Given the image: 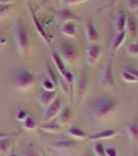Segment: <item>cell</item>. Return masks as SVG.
Instances as JSON below:
<instances>
[{
    "label": "cell",
    "mask_w": 138,
    "mask_h": 156,
    "mask_svg": "<svg viewBox=\"0 0 138 156\" xmlns=\"http://www.w3.org/2000/svg\"><path fill=\"white\" fill-rule=\"evenodd\" d=\"M23 126L26 130H33L36 127V123L31 115H27V118L23 121Z\"/></svg>",
    "instance_id": "cell-26"
},
{
    "label": "cell",
    "mask_w": 138,
    "mask_h": 156,
    "mask_svg": "<svg viewBox=\"0 0 138 156\" xmlns=\"http://www.w3.org/2000/svg\"><path fill=\"white\" fill-rule=\"evenodd\" d=\"M19 133H4V132H0V138H4V137H14V136H18Z\"/></svg>",
    "instance_id": "cell-35"
},
{
    "label": "cell",
    "mask_w": 138,
    "mask_h": 156,
    "mask_svg": "<svg viewBox=\"0 0 138 156\" xmlns=\"http://www.w3.org/2000/svg\"><path fill=\"white\" fill-rule=\"evenodd\" d=\"M67 133L70 136H72L74 138H86L87 137V133H85L83 130H81L80 128H77V127H72V128H70V129H67Z\"/></svg>",
    "instance_id": "cell-21"
},
{
    "label": "cell",
    "mask_w": 138,
    "mask_h": 156,
    "mask_svg": "<svg viewBox=\"0 0 138 156\" xmlns=\"http://www.w3.org/2000/svg\"><path fill=\"white\" fill-rule=\"evenodd\" d=\"M9 156H19V155H17V154H15V153H12V154H11V155H9Z\"/></svg>",
    "instance_id": "cell-40"
},
{
    "label": "cell",
    "mask_w": 138,
    "mask_h": 156,
    "mask_svg": "<svg viewBox=\"0 0 138 156\" xmlns=\"http://www.w3.org/2000/svg\"><path fill=\"white\" fill-rule=\"evenodd\" d=\"M40 129L47 133H57L60 130V125L55 121H50V122H44L40 126Z\"/></svg>",
    "instance_id": "cell-19"
},
{
    "label": "cell",
    "mask_w": 138,
    "mask_h": 156,
    "mask_svg": "<svg viewBox=\"0 0 138 156\" xmlns=\"http://www.w3.org/2000/svg\"><path fill=\"white\" fill-rule=\"evenodd\" d=\"M62 108L61 101L58 97H56L50 104L45 108V112L43 114V121L44 122H50V121H54L56 117H58L60 110Z\"/></svg>",
    "instance_id": "cell-6"
},
{
    "label": "cell",
    "mask_w": 138,
    "mask_h": 156,
    "mask_svg": "<svg viewBox=\"0 0 138 156\" xmlns=\"http://www.w3.org/2000/svg\"><path fill=\"white\" fill-rule=\"evenodd\" d=\"M42 87L43 90H56V85L51 79L49 78H45L42 82Z\"/></svg>",
    "instance_id": "cell-28"
},
{
    "label": "cell",
    "mask_w": 138,
    "mask_h": 156,
    "mask_svg": "<svg viewBox=\"0 0 138 156\" xmlns=\"http://www.w3.org/2000/svg\"><path fill=\"white\" fill-rule=\"evenodd\" d=\"M23 156H40L37 153L33 152V151H30V152H27V153H24Z\"/></svg>",
    "instance_id": "cell-38"
},
{
    "label": "cell",
    "mask_w": 138,
    "mask_h": 156,
    "mask_svg": "<svg viewBox=\"0 0 138 156\" xmlns=\"http://www.w3.org/2000/svg\"><path fill=\"white\" fill-rule=\"evenodd\" d=\"M94 153L96 156H105V147L101 143H97L94 145Z\"/></svg>",
    "instance_id": "cell-29"
},
{
    "label": "cell",
    "mask_w": 138,
    "mask_h": 156,
    "mask_svg": "<svg viewBox=\"0 0 138 156\" xmlns=\"http://www.w3.org/2000/svg\"><path fill=\"white\" fill-rule=\"evenodd\" d=\"M105 156H117V152L115 148L107 147L105 148Z\"/></svg>",
    "instance_id": "cell-33"
},
{
    "label": "cell",
    "mask_w": 138,
    "mask_h": 156,
    "mask_svg": "<svg viewBox=\"0 0 138 156\" xmlns=\"http://www.w3.org/2000/svg\"><path fill=\"white\" fill-rule=\"evenodd\" d=\"M136 14H137V16H138V11H137V12H136Z\"/></svg>",
    "instance_id": "cell-42"
},
{
    "label": "cell",
    "mask_w": 138,
    "mask_h": 156,
    "mask_svg": "<svg viewBox=\"0 0 138 156\" xmlns=\"http://www.w3.org/2000/svg\"><path fill=\"white\" fill-rule=\"evenodd\" d=\"M127 6L130 12H136L138 11V0H128Z\"/></svg>",
    "instance_id": "cell-30"
},
{
    "label": "cell",
    "mask_w": 138,
    "mask_h": 156,
    "mask_svg": "<svg viewBox=\"0 0 138 156\" xmlns=\"http://www.w3.org/2000/svg\"><path fill=\"white\" fill-rule=\"evenodd\" d=\"M46 70H47V74L49 75V79H51L52 81L54 82L55 85H58V78H57L56 76V74H55V71L53 69H52V67H51V65L50 64H47L46 65Z\"/></svg>",
    "instance_id": "cell-27"
},
{
    "label": "cell",
    "mask_w": 138,
    "mask_h": 156,
    "mask_svg": "<svg viewBox=\"0 0 138 156\" xmlns=\"http://www.w3.org/2000/svg\"><path fill=\"white\" fill-rule=\"evenodd\" d=\"M116 106L117 102L113 98H101L91 105V115L99 121L108 120L115 112Z\"/></svg>",
    "instance_id": "cell-1"
},
{
    "label": "cell",
    "mask_w": 138,
    "mask_h": 156,
    "mask_svg": "<svg viewBox=\"0 0 138 156\" xmlns=\"http://www.w3.org/2000/svg\"><path fill=\"white\" fill-rule=\"evenodd\" d=\"M138 32V21L133 15L127 16V24H126V34L131 39H135Z\"/></svg>",
    "instance_id": "cell-14"
},
{
    "label": "cell",
    "mask_w": 138,
    "mask_h": 156,
    "mask_svg": "<svg viewBox=\"0 0 138 156\" xmlns=\"http://www.w3.org/2000/svg\"><path fill=\"white\" fill-rule=\"evenodd\" d=\"M127 24V14L125 12H119L114 22V29L116 32H120L126 30Z\"/></svg>",
    "instance_id": "cell-18"
},
{
    "label": "cell",
    "mask_w": 138,
    "mask_h": 156,
    "mask_svg": "<svg viewBox=\"0 0 138 156\" xmlns=\"http://www.w3.org/2000/svg\"><path fill=\"white\" fill-rule=\"evenodd\" d=\"M87 0H67L66 3L67 5H76V4H79V3H82V2H85Z\"/></svg>",
    "instance_id": "cell-34"
},
{
    "label": "cell",
    "mask_w": 138,
    "mask_h": 156,
    "mask_svg": "<svg viewBox=\"0 0 138 156\" xmlns=\"http://www.w3.org/2000/svg\"><path fill=\"white\" fill-rule=\"evenodd\" d=\"M15 41L21 56H27L30 50V39L22 20H17L15 24Z\"/></svg>",
    "instance_id": "cell-2"
},
{
    "label": "cell",
    "mask_w": 138,
    "mask_h": 156,
    "mask_svg": "<svg viewBox=\"0 0 138 156\" xmlns=\"http://www.w3.org/2000/svg\"><path fill=\"white\" fill-rule=\"evenodd\" d=\"M127 70L131 73L135 78H137L138 79V70L137 69H135V68H127Z\"/></svg>",
    "instance_id": "cell-36"
},
{
    "label": "cell",
    "mask_w": 138,
    "mask_h": 156,
    "mask_svg": "<svg viewBox=\"0 0 138 156\" xmlns=\"http://www.w3.org/2000/svg\"><path fill=\"white\" fill-rule=\"evenodd\" d=\"M51 58H52V62H53L55 68H56V70L58 71V74L60 75V77L64 79V77L67 76V68H66V65H64V62L62 60L61 57H60V55L58 54V52L52 49V51H51Z\"/></svg>",
    "instance_id": "cell-11"
},
{
    "label": "cell",
    "mask_w": 138,
    "mask_h": 156,
    "mask_svg": "<svg viewBox=\"0 0 138 156\" xmlns=\"http://www.w3.org/2000/svg\"><path fill=\"white\" fill-rule=\"evenodd\" d=\"M60 32H61L62 36L67 37H76L77 28L76 25L72 20L64 22V24L60 26Z\"/></svg>",
    "instance_id": "cell-16"
},
{
    "label": "cell",
    "mask_w": 138,
    "mask_h": 156,
    "mask_svg": "<svg viewBox=\"0 0 138 156\" xmlns=\"http://www.w3.org/2000/svg\"><path fill=\"white\" fill-rule=\"evenodd\" d=\"M42 156H47V155L45 154V153H42Z\"/></svg>",
    "instance_id": "cell-41"
},
{
    "label": "cell",
    "mask_w": 138,
    "mask_h": 156,
    "mask_svg": "<svg viewBox=\"0 0 138 156\" xmlns=\"http://www.w3.org/2000/svg\"><path fill=\"white\" fill-rule=\"evenodd\" d=\"M56 97H57L56 90H43L40 92V94L37 95V101L40 102V104H41L42 106L47 107Z\"/></svg>",
    "instance_id": "cell-12"
},
{
    "label": "cell",
    "mask_w": 138,
    "mask_h": 156,
    "mask_svg": "<svg viewBox=\"0 0 138 156\" xmlns=\"http://www.w3.org/2000/svg\"><path fill=\"white\" fill-rule=\"evenodd\" d=\"M53 1L55 2V3H59V2H60V0H53Z\"/></svg>",
    "instance_id": "cell-39"
},
{
    "label": "cell",
    "mask_w": 138,
    "mask_h": 156,
    "mask_svg": "<svg viewBox=\"0 0 138 156\" xmlns=\"http://www.w3.org/2000/svg\"><path fill=\"white\" fill-rule=\"evenodd\" d=\"M17 89L21 90H29L33 87L34 83V75L27 70H20L16 73V79H15Z\"/></svg>",
    "instance_id": "cell-5"
},
{
    "label": "cell",
    "mask_w": 138,
    "mask_h": 156,
    "mask_svg": "<svg viewBox=\"0 0 138 156\" xmlns=\"http://www.w3.org/2000/svg\"><path fill=\"white\" fill-rule=\"evenodd\" d=\"M126 37H127L126 30H124V31H120V32H116V34H115L113 41H112L111 48H110L112 54H115L117 51H119V48L122 47V45L124 44Z\"/></svg>",
    "instance_id": "cell-17"
},
{
    "label": "cell",
    "mask_w": 138,
    "mask_h": 156,
    "mask_svg": "<svg viewBox=\"0 0 138 156\" xmlns=\"http://www.w3.org/2000/svg\"><path fill=\"white\" fill-rule=\"evenodd\" d=\"M116 135V131L112 129H104L101 130V131L98 132H94L91 134L87 135V138L89 140H92V142H96V140H107V138H111L114 137Z\"/></svg>",
    "instance_id": "cell-15"
},
{
    "label": "cell",
    "mask_w": 138,
    "mask_h": 156,
    "mask_svg": "<svg viewBox=\"0 0 138 156\" xmlns=\"http://www.w3.org/2000/svg\"><path fill=\"white\" fill-rule=\"evenodd\" d=\"M9 12H11V5H4V4H0V18L6 16Z\"/></svg>",
    "instance_id": "cell-31"
},
{
    "label": "cell",
    "mask_w": 138,
    "mask_h": 156,
    "mask_svg": "<svg viewBox=\"0 0 138 156\" xmlns=\"http://www.w3.org/2000/svg\"><path fill=\"white\" fill-rule=\"evenodd\" d=\"M88 80V74H87L86 70H82V72L79 75L78 80H77L76 87H75V94L77 95V97L82 98L86 94Z\"/></svg>",
    "instance_id": "cell-8"
},
{
    "label": "cell",
    "mask_w": 138,
    "mask_h": 156,
    "mask_svg": "<svg viewBox=\"0 0 138 156\" xmlns=\"http://www.w3.org/2000/svg\"><path fill=\"white\" fill-rule=\"evenodd\" d=\"M85 50H86V62L90 66H95L101 55V47L98 44H89Z\"/></svg>",
    "instance_id": "cell-9"
},
{
    "label": "cell",
    "mask_w": 138,
    "mask_h": 156,
    "mask_svg": "<svg viewBox=\"0 0 138 156\" xmlns=\"http://www.w3.org/2000/svg\"><path fill=\"white\" fill-rule=\"evenodd\" d=\"M11 147H12L11 137L0 138V153H1V154H6V153H9Z\"/></svg>",
    "instance_id": "cell-22"
},
{
    "label": "cell",
    "mask_w": 138,
    "mask_h": 156,
    "mask_svg": "<svg viewBox=\"0 0 138 156\" xmlns=\"http://www.w3.org/2000/svg\"><path fill=\"white\" fill-rule=\"evenodd\" d=\"M126 52L128 55H131V56H137L138 55V37L135 40L134 42L130 43L127 45Z\"/></svg>",
    "instance_id": "cell-24"
},
{
    "label": "cell",
    "mask_w": 138,
    "mask_h": 156,
    "mask_svg": "<svg viewBox=\"0 0 138 156\" xmlns=\"http://www.w3.org/2000/svg\"><path fill=\"white\" fill-rule=\"evenodd\" d=\"M76 145L77 142L74 140H55V142H52L49 145V147L56 151H67L74 148Z\"/></svg>",
    "instance_id": "cell-13"
},
{
    "label": "cell",
    "mask_w": 138,
    "mask_h": 156,
    "mask_svg": "<svg viewBox=\"0 0 138 156\" xmlns=\"http://www.w3.org/2000/svg\"><path fill=\"white\" fill-rule=\"evenodd\" d=\"M126 131L129 135V137L132 140H138V126L135 124H128L126 126Z\"/></svg>",
    "instance_id": "cell-23"
},
{
    "label": "cell",
    "mask_w": 138,
    "mask_h": 156,
    "mask_svg": "<svg viewBox=\"0 0 138 156\" xmlns=\"http://www.w3.org/2000/svg\"><path fill=\"white\" fill-rule=\"evenodd\" d=\"M27 7H28V12H29L30 19H31L32 25H33V27H34V30H36V34H39L40 37H41V39L43 40V41L46 43L47 46H48L49 48L52 49L51 41H50L49 37H48V34H47V31L45 30V27L43 26V24L41 23V21L39 20V18H37L36 12V11H34L33 6H32L31 4H28Z\"/></svg>",
    "instance_id": "cell-4"
},
{
    "label": "cell",
    "mask_w": 138,
    "mask_h": 156,
    "mask_svg": "<svg viewBox=\"0 0 138 156\" xmlns=\"http://www.w3.org/2000/svg\"><path fill=\"white\" fill-rule=\"evenodd\" d=\"M60 57L62 58L64 62L67 64H73L76 62L78 52H77L76 47L67 41L60 42L58 45V50H57Z\"/></svg>",
    "instance_id": "cell-3"
},
{
    "label": "cell",
    "mask_w": 138,
    "mask_h": 156,
    "mask_svg": "<svg viewBox=\"0 0 138 156\" xmlns=\"http://www.w3.org/2000/svg\"><path fill=\"white\" fill-rule=\"evenodd\" d=\"M85 37L88 44H97L99 42V32L92 21H87L85 23Z\"/></svg>",
    "instance_id": "cell-10"
},
{
    "label": "cell",
    "mask_w": 138,
    "mask_h": 156,
    "mask_svg": "<svg viewBox=\"0 0 138 156\" xmlns=\"http://www.w3.org/2000/svg\"><path fill=\"white\" fill-rule=\"evenodd\" d=\"M120 77L122 78V80H124L125 82H128V83H137L138 82L137 78H135L133 76L127 69H124L120 72Z\"/></svg>",
    "instance_id": "cell-25"
},
{
    "label": "cell",
    "mask_w": 138,
    "mask_h": 156,
    "mask_svg": "<svg viewBox=\"0 0 138 156\" xmlns=\"http://www.w3.org/2000/svg\"><path fill=\"white\" fill-rule=\"evenodd\" d=\"M101 84L103 87H113L115 81L113 77V69H112V60L108 59L104 65L101 76Z\"/></svg>",
    "instance_id": "cell-7"
},
{
    "label": "cell",
    "mask_w": 138,
    "mask_h": 156,
    "mask_svg": "<svg viewBox=\"0 0 138 156\" xmlns=\"http://www.w3.org/2000/svg\"><path fill=\"white\" fill-rule=\"evenodd\" d=\"M27 115H28V112L22 108V109H19V112H17L16 118H17V120H18V121H24L27 118Z\"/></svg>",
    "instance_id": "cell-32"
},
{
    "label": "cell",
    "mask_w": 138,
    "mask_h": 156,
    "mask_svg": "<svg viewBox=\"0 0 138 156\" xmlns=\"http://www.w3.org/2000/svg\"><path fill=\"white\" fill-rule=\"evenodd\" d=\"M72 117V110L70 106H64V108H61L59 115H58V122L62 123V124H66L71 120Z\"/></svg>",
    "instance_id": "cell-20"
},
{
    "label": "cell",
    "mask_w": 138,
    "mask_h": 156,
    "mask_svg": "<svg viewBox=\"0 0 138 156\" xmlns=\"http://www.w3.org/2000/svg\"><path fill=\"white\" fill-rule=\"evenodd\" d=\"M17 0H0V4H4V5H11L15 3Z\"/></svg>",
    "instance_id": "cell-37"
}]
</instances>
